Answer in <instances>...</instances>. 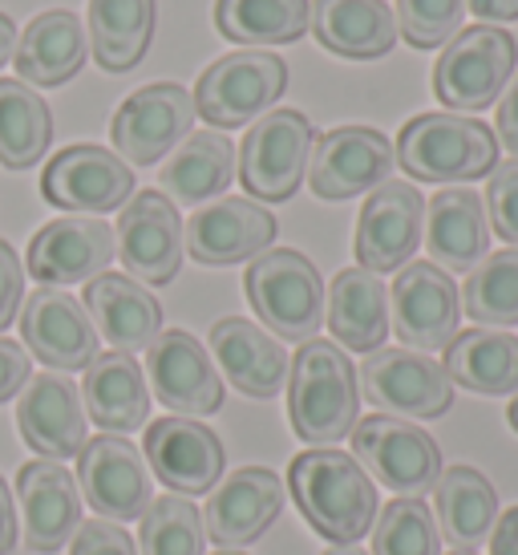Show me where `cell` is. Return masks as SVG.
<instances>
[{
  "mask_svg": "<svg viewBox=\"0 0 518 555\" xmlns=\"http://www.w3.org/2000/svg\"><path fill=\"white\" fill-rule=\"evenodd\" d=\"M288 491L312 531L336 547L365 540L377 524V482L361 470V463L333 447L300 450L288 466Z\"/></svg>",
  "mask_w": 518,
  "mask_h": 555,
  "instance_id": "6da1fadb",
  "label": "cell"
},
{
  "mask_svg": "<svg viewBox=\"0 0 518 555\" xmlns=\"http://www.w3.org/2000/svg\"><path fill=\"white\" fill-rule=\"evenodd\" d=\"M361 410L357 365L336 340H305L288 370V417L292 430L308 447H336L349 438Z\"/></svg>",
  "mask_w": 518,
  "mask_h": 555,
  "instance_id": "7a4b0ae2",
  "label": "cell"
},
{
  "mask_svg": "<svg viewBox=\"0 0 518 555\" xmlns=\"http://www.w3.org/2000/svg\"><path fill=\"white\" fill-rule=\"evenodd\" d=\"M393 158L417 183H474L498 167V139L470 114H417L401 126Z\"/></svg>",
  "mask_w": 518,
  "mask_h": 555,
  "instance_id": "3957f363",
  "label": "cell"
},
{
  "mask_svg": "<svg viewBox=\"0 0 518 555\" xmlns=\"http://www.w3.org/2000/svg\"><path fill=\"white\" fill-rule=\"evenodd\" d=\"M256 317L280 340L305 345L324 324V280L316 263L296 247H268L251 260L244 276Z\"/></svg>",
  "mask_w": 518,
  "mask_h": 555,
  "instance_id": "277c9868",
  "label": "cell"
},
{
  "mask_svg": "<svg viewBox=\"0 0 518 555\" xmlns=\"http://www.w3.org/2000/svg\"><path fill=\"white\" fill-rule=\"evenodd\" d=\"M284 90H288L284 57L268 49H244V53H228L207 65L191 98H195V114L207 118V126L235 130V126L263 118Z\"/></svg>",
  "mask_w": 518,
  "mask_h": 555,
  "instance_id": "5b68a950",
  "label": "cell"
},
{
  "mask_svg": "<svg viewBox=\"0 0 518 555\" xmlns=\"http://www.w3.org/2000/svg\"><path fill=\"white\" fill-rule=\"evenodd\" d=\"M515 62L518 46L503 25H474L442 49L433 65V93L450 114H478L503 98Z\"/></svg>",
  "mask_w": 518,
  "mask_h": 555,
  "instance_id": "8992f818",
  "label": "cell"
},
{
  "mask_svg": "<svg viewBox=\"0 0 518 555\" xmlns=\"http://www.w3.org/2000/svg\"><path fill=\"white\" fill-rule=\"evenodd\" d=\"M352 459L377 487L397 499H417L433 491L442 475V450L422 426L393 414H368L352 426Z\"/></svg>",
  "mask_w": 518,
  "mask_h": 555,
  "instance_id": "52a82bcc",
  "label": "cell"
},
{
  "mask_svg": "<svg viewBox=\"0 0 518 555\" xmlns=\"http://www.w3.org/2000/svg\"><path fill=\"white\" fill-rule=\"evenodd\" d=\"M316 130L300 109H268L251 122L239 146V179L251 199H292L308 175Z\"/></svg>",
  "mask_w": 518,
  "mask_h": 555,
  "instance_id": "ba28073f",
  "label": "cell"
},
{
  "mask_svg": "<svg viewBox=\"0 0 518 555\" xmlns=\"http://www.w3.org/2000/svg\"><path fill=\"white\" fill-rule=\"evenodd\" d=\"M77 487L109 524H134L154 503V478L146 454L122 434H98L77 454Z\"/></svg>",
  "mask_w": 518,
  "mask_h": 555,
  "instance_id": "9c48e42d",
  "label": "cell"
},
{
  "mask_svg": "<svg viewBox=\"0 0 518 555\" xmlns=\"http://www.w3.org/2000/svg\"><path fill=\"white\" fill-rule=\"evenodd\" d=\"M195 126V98L179 81H154L142 86L114 109L109 139L126 167H151L174 151Z\"/></svg>",
  "mask_w": 518,
  "mask_h": 555,
  "instance_id": "30bf717a",
  "label": "cell"
},
{
  "mask_svg": "<svg viewBox=\"0 0 518 555\" xmlns=\"http://www.w3.org/2000/svg\"><path fill=\"white\" fill-rule=\"evenodd\" d=\"M365 398L393 417H442L454 405V382L429 353L377 349L361 361Z\"/></svg>",
  "mask_w": 518,
  "mask_h": 555,
  "instance_id": "8fae6325",
  "label": "cell"
},
{
  "mask_svg": "<svg viewBox=\"0 0 518 555\" xmlns=\"http://www.w3.org/2000/svg\"><path fill=\"white\" fill-rule=\"evenodd\" d=\"M41 195L62 211L106 216L114 207H126V199L134 195V170L106 146L77 142L49 158L41 175Z\"/></svg>",
  "mask_w": 518,
  "mask_h": 555,
  "instance_id": "7c38bea8",
  "label": "cell"
},
{
  "mask_svg": "<svg viewBox=\"0 0 518 555\" xmlns=\"http://www.w3.org/2000/svg\"><path fill=\"white\" fill-rule=\"evenodd\" d=\"M393 142L373 126H336L316 139L308 163L312 195L328 203H345L381 186L393 170Z\"/></svg>",
  "mask_w": 518,
  "mask_h": 555,
  "instance_id": "4fadbf2b",
  "label": "cell"
},
{
  "mask_svg": "<svg viewBox=\"0 0 518 555\" xmlns=\"http://www.w3.org/2000/svg\"><path fill=\"white\" fill-rule=\"evenodd\" d=\"M146 377L151 393L174 417H207L223 410V377L211 365L203 340L186 328L158 333V340L146 349Z\"/></svg>",
  "mask_w": 518,
  "mask_h": 555,
  "instance_id": "5bb4252c",
  "label": "cell"
},
{
  "mask_svg": "<svg viewBox=\"0 0 518 555\" xmlns=\"http://www.w3.org/2000/svg\"><path fill=\"white\" fill-rule=\"evenodd\" d=\"M393 328L405 349L438 353L457 337V284L433 260H410L393 280Z\"/></svg>",
  "mask_w": 518,
  "mask_h": 555,
  "instance_id": "9a60e30c",
  "label": "cell"
},
{
  "mask_svg": "<svg viewBox=\"0 0 518 555\" xmlns=\"http://www.w3.org/2000/svg\"><path fill=\"white\" fill-rule=\"evenodd\" d=\"M422 223H426V199L413 183L385 179L373 186V195L361 207L357 219V260L373 276L381 272H401L413 260V251L422 244Z\"/></svg>",
  "mask_w": 518,
  "mask_h": 555,
  "instance_id": "2e32d148",
  "label": "cell"
},
{
  "mask_svg": "<svg viewBox=\"0 0 518 555\" xmlns=\"http://www.w3.org/2000/svg\"><path fill=\"white\" fill-rule=\"evenodd\" d=\"M118 256L138 284H170L183 268V223L179 207L163 191H138L118 216Z\"/></svg>",
  "mask_w": 518,
  "mask_h": 555,
  "instance_id": "e0dca14e",
  "label": "cell"
},
{
  "mask_svg": "<svg viewBox=\"0 0 518 555\" xmlns=\"http://www.w3.org/2000/svg\"><path fill=\"white\" fill-rule=\"evenodd\" d=\"M16 430L25 438L33 454H41L49 463L77 459L81 447L90 442V417L81 405V389L62 377V373H37L29 386L16 393Z\"/></svg>",
  "mask_w": 518,
  "mask_h": 555,
  "instance_id": "ac0fdd59",
  "label": "cell"
},
{
  "mask_svg": "<svg viewBox=\"0 0 518 555\" xmlns=\"http://www.w3.org/2000/svg\"><path fill=\"white\" fill-rule=\"evenodd\" d=\"M146 463L158 482H167L174 494H211L223 478V442L211 426L195 417H158L146 426Z\"/></svg>",
  "mask_w": 518,
  "mask_h": 555,
  "instance_id": "d6986e66",
  "label": "cell"
},
{
  "mask_svg": "<svg viewBox=\"0 0 518 555\" xmlns=\"http://www.w3.org/2000/svg\"><path fill=\"white\" fill-rule=\"evenodd\" d=\"M284 503H288V487L275 470H268V466H239L207 499L203 531L219 547H247L280 519Z\"/></svg>",
  "mask_w": 518,
  "mask_h": 555,
  "instance_id": "ffe728a7",
  "label": "cell"
},
{
  "mask_svg": "<svg viewBox=\"0 0 518 555\" xmlns=\"http://www.w3.org/2000/svg\"><path fill=\"white\" fill-rule=\"evenodd\" d=\"M21 337L29 353L57 373L86 370L98 357V328H93L86 305L65 288H37L21 305Z\"/></svg>",
  "mask_w": 518,
  "mask_h": 555,
  "instance_id": "44dd1931",
  "label": "cell"
},
{
  "mask_svg": "<svg viewBox=\"0 0 518 555\" xmlns=\"http://www.w3.org/2000/svg\"><path fill=\"white\" fill-rule=\"evenodd\" d=\"M114 228L93 216H62L49 219L41 232L29 240V268L33 280H41L46 288L62 284H90L102 276V268L114 260Z\"/></svg>",
  "mask_w": 518,
  "mask_h": 555,
  "instance_id": "7402d4cb",
  "label": "cell"
},
{
  "mask_svg": "<svg viewBox=\"0 0 518 555\" xmlns=\"http://www.w3.org/2000/svg\"><path fill=\"white\" fill-rule=\"evenodd\" d=\"M16 503H21V535L37 555L62 552L81 527V487L62 463H25L16 475Z\"/></svg>",
  "mask_w": 518,
  "mask_h": 555,
  "instance_id": "603a6c76",
  "label": "cell"
},
{
  "mask_svg": "<svg viewBox=\"0 0 518 555\" xmlns=\"http://www.w3.org/2000/svg\"><path fill=\"white\" fill-rule=\"evenodd\" d=\"M186 251L198 263L228 268L263 256L275 240V216L251 199H219L211 207H198L183 228Z\"/></svg>",
  "mask_w": 518,
  "mask_h": 555,
  "instance_id": "cb8c5ba5",
  "label": "cell"
},
{
  "mask_svg": "<svg viewBox=\"0 0 518 555\" xmlns=\"http://www.w3.org/2000/svg\"><path fill=\"white\" fill-rule=\"evenodd\" d=\"M211 357L244 398L272 401L288 386L292 357L284 353V345L244 317H223L211 324Z\"/></svg>",
  "mask_w": 518,
  "mask_h": 555,
  "instance_id": "d4e9b609",
  "label": "cell"
},
{
  "mask_svg": "<svg viewBox=\"0 0 518 555\" xmlns=\"http://www.w3.org/2000/svg\"><path fill=\"white\" fill-rule=\"evenodd\" d=\"M86 312H90L98 337L109 340L114 353H142L151 349L163 333V305L151 296L146 284L122 276V272H102L86 284Z\"/></svg>",
  "mask_w": 518,
  "mask_h": 555,
  "instance_id": "484cf974",
  "label": "cell"
},
{
  "mask_svg": "<svg viewBox=\"0 0 518 555\" xmlns=\"http://www.w3.org/2000/svg\"><path fill=\"white\" fill-rule=\"evenodd\" d=\"M16 78L25 86H65L81 74V65L90 57V33L81 25V16L69 9H49L29 21V29L21 33L13 49Z\"/></svg>",
  "mask_w": 518,
  "mask_h": 555,
  "instance_id": "4316f807",
  "label": "cell"
},
{
  "mask_svg": "<svg viewBox=\"0 0 518 555\" xmlns=\"http://www.w3.org/2000/svg\"><path fill=\"white\" fill-rule=\"evenodd\" d=\"M426 247L442 272H474L490 251L487 203L470 186H442L426 203Z\"/></svg>",
  "mask_w": 518,
  "mask_h": 555,
  "instance_id": "83f0119b",
  "label": "cell"
},
{
  "mask_svg": "<svg viewBox=\"0 0 518 555\" xmlns=\"http://www.w3.org/2000/svg\"><path fill=\"white\" fill-rule=\"evenodd\" d=\"M81 405L98 430H142L151 417V389L142 365L130 353H98L81 377Z\"/></svg>",
  "mask_w": 518,
  "mask_h": 555,
  "instance_id": "f1b7e54d",
  "label": "cell"
},
{
  "mask_svg": "<svg viewBox=\"0 0 518 555\" xmlns=\"http://www.w3.org/2000/svg\"><path fill=\"white\" fill-rule=\"evenodd\" d=\"M328 328L352 353H377L389 337V288L368 268H340L328 284Z\"/></svg>",
  "mask_w": 518,
  "mask_h": 555,
  "instance_id": "f546056e",
  "label": "cell"
},
{
  "mask_svg": "<svg viewBox=\"0 0 518 555\" xmlns=\"http://www.w3.org/2000/svg\"><path fill=\"white\" fill-rule=\"evenodd\" d=\"M312 33L349 62H377L397 46V21L385 0H312Z\"/></svg>",
  "mask_w": 518,
  "mask_h": 555,
  "instance_id": "4dcf8cb0",
  "label": "cell"
},
{
  "mask_svg": "<svg viewBox=\"0 0 518 555\" xmlns=\"http://www.w3.org/2000/svg\"><path fill=\"white\" fill-rule=\"evenodd\" d=\"M442 370L450 382H457L482 398H506L518 393V337L503 328H470L457 333L445 345Z\"/></svg>",
  "mask_w": 518,
  "mask_h": 555,
  "instance_id": "1f68e13d",
  "label": "cell"
},
{
  "mask_svg": "<svg viewBox=\"0 0 518 555\" xmlns=\"http://www.w3.org/2000/svg\"><path fill=\"white\" fill-rule=\"evenodd\" d=\"M235 175V146L219 130L186 134L183 146H174L167 167L158 170L163 195L170 203H207L211 195H223Z\"/></svg>",
  "mask_w": 518,
  "mask_h": 555,
  "instance_id": "d6a6232c",
  "label": "cell"
},
{
  "mask_svg": "<svg viewBox=\"0 0 518 555\" xmlns=\"http://www.w3.org/2000/svg\"><path fill=\"white\" fill-rule=\"evenodd\" d=\"M438 527L454 547H478L498 524V494L474 466H445L438 482Z\"/></svg>",
  "mask_w": 518,
  "mask_h": 555,
  "instance_id": "836d02e7",
  "label": "cell"
},
{
  "mask_svg": "<svg viewBox=\"0 0 518 555\" xmlns=\"http://www.w3.org/2000/svg\"><path fill=\"white\" fill-rule=\"evenodd\" d=\"M154 41V0H90V53L102 69H134Z\"/></svg>",
  "mask_w": 518,
  "mask_h": 555,
  "instance_id": "e575fe53",
  "label": "cell"
},
{
  "mask_svg": "<svg viewBox=\"0 0 518 555\" xmlns=\"http://www.w3.org/2000/svg\"><path fill=\"white\" fill-rule=\"evenodd\" d=\"M53 139L46 98L16 78H0V163L9 170L37 167Z\"/></svg>",
  "mask_w": 518,
  "mask_h": 555,
  "instance_id": "d590c367",
  "label": "cell"
},
{
  "mask_svg": "<svg viewBox=\"0 0 518 555\" xmlns=\"http://www.w3.org/2000/svg\"><path fill=\"white\" fill-rule=\"evenodd\" d=\"M215 25L235 46H288L312 29L308 0H215Z\"/></svg>",
  "mask_w": 518,
  "mask_h": 555,
  "instance_id": "8d00e7d4",
  "label": "cell"
},
{
  "mask_svg": "<svg viewBox=\"0 0 518 555\" xmlns=\"http://www.w3.org/2000/svg\"><path fill=\"white\" fill-rule=\"evenodd\" d=\"M462 305L470 321L487 328H515L518 324V247H503L470 272L462 284Z\"/></svg>",
  "mask_w": 518,
  "mask_h": 555,
  "instance_id": "74e56055",
  "label": "cell"
},
{
  "mask_svg": "<svg viewBox=\"0 0 518 555\" xmlns=\"http://www.w3.org/2000/svg\"><path fill=\"white\" fill-rule=\"evenodd\" d=\"M138 524L142 555H203L207 547L203 515L183 494H158Z\"/></svg>",
  "mask_w": 518,
  "mask_h": 555,
  "instance_id": "f35d334b",
  "label": "cell"
},
{
  "mask_svg": "<svg viewBox=\"0 0 518 555\" xmlns=\"http://www.w3.org/2000/svg\"><path fill=\"white\" fill-rule=\"evenodd\" d=\"M373 555H442V535L426 499H393L377 511Z\"/></svg>",
  "mask_w": 518,
  "mask_h": 555,
  "instance_id": "ab89813d",
  "label": "cell"
},
{
  "mask_svg": "<svg viewBox=\"0 0 518 555\" xmlns=\"http://www.w3.org/2000/svg\"><path fill=\"white\" fill-rule=\"evenodd\" d=\"M466 0H397V33L413 49H438L462 29Z\"/></svg>",
  "mask_w": 518,
  "mask_h": 555,
  "instance_id": "60d3db41",
  "label": "cell"
},
{
  "mask_svg": "<svg viewBox=\"0 0 518 555\" xmlns=\"http://www.w3.org/2000/svg\"><path fill=\"white\" fill-rule=\"evenodd\" d=\"M482 203H487L490 228L503 235L510 247H518V158L490 170L487 199Z\"/></svg>",
  "mask_w": 518,
  "mask_h": 555,
  "instance_id": "b9f144b4",
  "label": "cell"
},
{
  "mask_svg": "<svg viewBox=\"0 0 518 555\" xmlns=\"http://www.w3.org/2000/svg\"><path fill=\"white\" fill-rule=\"evenodd\" d=\"M69 543V555H138L130 531L109 519H81Z\"/></svg>",
  "mask_w": 518,
  "mask_h": 555,
  "instance_id": "7bdbcfd3",
  "label": "cell"
},
{
  "mask_svg": "<svg viewBox=\"0 0 518 555\" xmlns=\"http://www.w3.org/2000/svg\"><path fill=\"white\" fill-rule=\"evenodd\" d=\"M21 305H25V263L16 260L13 244L0 240V333L16 321Z\"/></svg>",
  "mask_w": 518,
  "mask_h": 555,
  "instance_id": "ee69618b",
  "label": "cell"
},
{
  "mask_svg": "<svg viewBox=\"0 0 518 555\" xmlns=\"http://www.w3.org/2000/svg\"><path fill=\"white\" fill-rule=\"evenodd\" d=\"M29 377H33L29 349L9 337H0V401L16 398L21 389L29 386Z\"/></svg>",
  "mask_w": 518,
  "mask_h": 555,
  "instance_id": "f6af8a7d",
  "label": "cell"
},
{
  "mask_svg": "<svg viewBox=\"0 0 518 555\" xmlns=\"http://www.w3.org/2000/svg\"><path fill=\"white\" fill-rule=\"evenodd\" d=\"M498 139H503L506 151L518 155V74L503 90V102H498Z\"/></svg>",
  "mask_w": 518,
  "mask_h": 555,
  "instance_id": "bcb514c9",
  "label": "cell"
},
{
  "mask_svg": "<svg viewBox=\"0 0 518 555\" xmlns=\"http://www.w3.org/2000/svg\"><path fill=\"white\" fill-rule=\"evenodd\" d=\"M490 555H518V507H506L490 531Z\"/></svg>",
  "mask_w": 518,
  "mask_h": 555,
  "instance_id": "7dc6e473",
  "label": "cell"
},
{
  "mask_svg": "<svg viewBox=\"0 0 518 555\" xmlns=\"http://www.w3.org/2000/svg\"><path fill=\"white\" fill-rule=\"evenodd\" d=\"M16 547V503L9 494V482L0 478V555H9Z\"/></svg>",
  "mask_w": 518,
  "mask_h": 555,
  "instance_id": "c3c4849f",
  "label": "cell"
},
{
  "mask_svg": "<svg viewBox=\"0 0 518 555\" xmlns=\"http://www.w3.org/2000/svg\"><path fill=\"white\" fill-rule=\"evenodd\" d=\"M470 13L478 21L503 25V21H518V0H470Z\"/></svg>",
  "mask_w": 518,
  "mask_h": 555,
  "instance_id": "681fc988",
  "label": "cell"
},
{
  "mask_svg": "<svg viewBox=\"0 0 518 555\" xmlns=\"http://www.w3.org/2000/svg\"><path fill=\"white\" fill-rule=\"evenodd\" d=\"M13 49H16V29H13V21L0 13V65L13 57Z\"/></svg>",
  "mask_w": 518,
  "mask_h": 555,
  "instance_id": "f907efd6",
  "label": "cell"
},
{
  "mask_svg": "<svg viewBox=\"0 0 518 555\" xmlns=\"http://www.w3.org/2000/svg\"><path fill=\"white\" fill-rule=\"evenodd\" d=\"M324 555H365V552H361L357 543H349V547H336V543H333V547H328Z\"/></svg>",
  "mask_w": 518,
  "mask_h": 555,
  "instance_id": "816d5d0a",
  "label": "cell"
},
{
  "mask_svg": "<svg viewBox=\"0 0 518 555\" xmlns=\"http://www.w3.org/2000/svg\"><path fill=\"white\" fill-rule=\"evenodd\" d=\"M506 417H510V430L518 434V393H515V401H510V410H506Z\"/></svg>",
  "mask_w": 518,
  "mask_h": 555,
  "instance_id": "f5cc1de1",
  "label": "cell"
},
{
  "mask_svg": "<svg viewBox=\"0 0 518 555\" xmlns=\"http://www.w3.org/2000/svg\"><path fill=\"white\" fill-rule=\"evenodd\" d=\"M215 555H247V552H239V547H223V552H215Z\"/></svg>",
  "mask_w": 518,
  "mask_h": 555,
  "instance_id": "db71d44e",
  "label": "cell"
},
{
  "mask_svg": "<svg viewBox=\"0 0 518 555\" xmlns=\"http://www.w3.org/2000/svg\"><path fill=\"white\" fill-rule=\"evenodd\" d=\"M450 555H478V552H474V547H454Z\"/></svg>",
  "mask_w": 518,
  "mask_h": 555,
  "instance_id": "11a10c76",
  "label": "cell"
}]
</instances>
